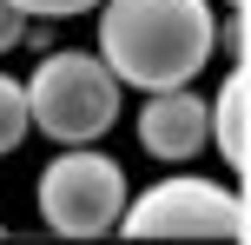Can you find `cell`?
Listing matches in <instances>:
<instances>
[{
    "label": "cell",
    "mask_w": 251,
    "mask_h": 245,
    "mask_svg": "<svg viewBox=\"0 0 251 245\" xmlns=\"http://www.w3.org/2000/svg\"><path fill=\"white\" fill-rule=\"evenodd\" d=\"M100 60L119 86L159 93L185 86L218 53V7L212 0H100Z\"/></svg>",
    "instance_id": "obj_1"
},
{
    "label": "cell",
    "mask_w": 251,
    "mask_h": 245,
    "mask_svg": "<svg viewBox=\"0 0 251 245\" xmlns=\"http://www.w3.org/2000/svg\"><path fill=\"white\" fill-rule=\"evenodd\" d=\"M26 86V119L33 133H47L53 146H93L113 133L119 119V80L100 53H79V47H47L40 66L20 80Z\"/></svg>",
    "instance_id": "obj_2"
},
{
    "label": "cell",
    "mask_w": 251,
    "mask_h": 245,
    "mask_svg": "<svg viewBox=\"0 0 251 245\" xmlns=\"http://www.w3.org/2000/svg\"><path fill=\"white\" fill-rule=\"evenodd\" d=\"M126 166L113 153L93 146H60V153L40 166L33 179V206H40V225L60 239H106L119 232V212H126Z\"/></svg>",
    "instance_id": "obj_3"
},
{
    "label": "cell",
    "mask_w": 251,
    "mask_h": 245,
    "mask_svg": "<svg viewBox=\"0 0 251 245\" xmlns=\"http://www.w3.org/2000/svg\"><path fill=\"white\" fill-rule=\"evenodd\" d=\"M126 239H225L238 245L251 232V212L238 179H205V172H172V179L146 186V192H126L119 212Z\"/></svg>",
    "instance_id": "obj_4"
},
{
    "label": "cell",
    "mask_w": 251,
    "mask_h": 245,
    "mask_svg": "<svg viewBox=\"0 0 251 245\" xmlns=\"http://www.w3.org/2000/svg\"><path fill=\"white\" fill-rule=\"evenodd\" d=\"M139 146H146L159 166L199 159L205 153V93H192V80L146 93V106H139Z\"/></svg>",
    "instance_id": "obj_5"
},
{
    "label": "cell",
    "mask_w": 251,
    "mask_h": 245,
    "mask_svg": "<svg viewBox=\"0 0 251 245\" xmlns=\"http://www.w3.org/2000/svg\"><path fill=\"white\" fill-rule=\"evenodd\" d=\"M245 106H251V73L245 60H231V73L218 80V93L205 100V146L225 159V172L245 186L251 172V126H245Z\"/></svg>",
    "instance_id": "obj_6"
},
{
    "label": "cell",
    "mask_w": 251,
    "mask_h": 245,
    "mask_svg": "<svg viewBox=\"0 0 251 245\" xmlns=\"http://www.w3.org/2000/svg\"><path fill=\"white\" fill-rule=\"evenodd\" d=\"M26 133H33V119H26V86H20L13 73H0V159L20 153Z\"/></svg>",
    "instance_id": "obj_7"
},
{
    "label": "cell",
    "mask_w": 251,
    "mask_h": 245,
    "mask_svg": "<svg viewBox=\"0 0 251 245\" xmlns=\"http://www.w3.org/2000/svg\"><path fill=\"white\" fill-rule=\"evenodd\" d=\"M218 47H225L231 60H245V47H251V13H245V7L218 13Z\"/></svg>",
    "instance_id": "obj_8"
},
{
    "label": "cell",
    "mask_w": 251,
    "mask_h": 245,
    "mask_svg": "<svg viewBox=\"0 0 251 245\" xmlns=\"http://www.w3.org/2000/svg\"><path fill=\"white\" fill-rule=\"evenodd\" d=\"M26 20H33V13H26L20 0H0V53H13L26 40Z\"/></svg>",
    "instance_id": "obj_9"
},
{
    "label": "cell",
    "mask_w": 251,
    "mask_h": 245,
    "mask_svg": "<svg viewBox=\"0 0 251 245\" xmlns=\"http://www.w3.org/2000/svg\"><path fill=\"white\" fill-rule=\"evenodd\" d=\"M33 20H73V13H93L100 0H20Z\"/></svg>",
    "instance_id": "obj_10"
},
{
    "label": "cell",
    "mask_w": 251,
    "mask_h": 245,
    "mask_svg": "<svg viewBox=\"0 0 251 245\" xmlns=\"http://www.w3.org/2000/svg\"><path fill=\"white\" fill-rule=\"evenodd\" d=\"M225 7H245V0H225Z\"/></svg>",
    "instance_id": "obj_11"
},
{
    "label": "cell",
    "mask_w": 251,
    "mask_h": 245,
    "mask_svg": "<svg viewBox=\"0 0 251 245\" xmlns=\"http://www.w3.org/2000/svg\"><path fill=\"white\" fill-rule=\"evenodd\" d=\"M0 239H7V225H0Z\"/></svg>",
    "instance_id": "obj_12"
}]
</instances>
